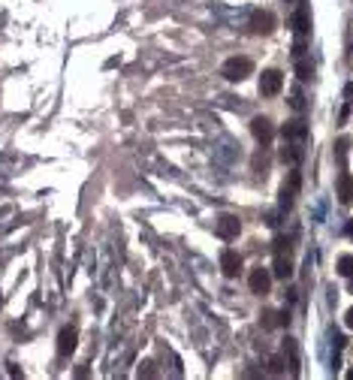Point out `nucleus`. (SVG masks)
<instances>
[{"label":"nucleus","mask_w":353,"mask_h":380,"mask_svg":"<svg viewBox=\"0 0 353 380\" xmlns=\"http://www.w3.org/2000/svg\"><path fill=\"white\" fill-rule=\"evenodd\" d=\"M251 72H254V60L245 57V54H236V57H230V60L224 63V75H227L230 82H242V79H248Z\"/></svg>","instance_id":"f257e3e1"},{"label":"nucleus","mask_w":353,"mask_h":380,"mask_svg":"<svg viewBox=\"0 0 353 380\" xmlns=\"http://www.w3.org/2000/svg\"><path fill=\"white\" fill-rule=\"evenodd\" d=\"M275 275L278 278H290L293 275V263H290V248L287 239H275Z\"/></svg>","instance_id":"f03ea898"},{"label":"nucleus","mask_w":353,"mask_h":380,"mask_svg":"<svg viewBox=\"0 0 353 380\" xmlns=\"http://www.w3.org/2000/svg\"><path fill=\"white\" fill-rule=\"evenodd\" d=\"M281 88H284V72L281 69H266L260 75V94L263 97H275V94H281Z\"/></svg>","instance_id":"7ed1b4c3"},{"label":"nucleus","mask_w":353,"mask_h":380,"mask_svg":"<svg viewBox=\"0 0 353 380\" xmlns=\"http://www.w3.org/2000/svg\"><path fill=\"white\" fill-rule=\"evenodd\" d=\"M248 287H251V293H257V296H266L269 290H272V275H269V269H254L251 272V278H248Z\"/></svg>","instance_id":"20e7f679"},{"label":"nucleus","mask_w":353,"mask_h":380,"mask_svg":"<svg viewBox=\"0 0 353 380\" xmlns=\"http://www.w3.org/2000/svg\"><path fill=\"white\" fill-rule=\"evenodd\" d=\"M215 230H218V236H221L224 242H233V239H239V233H242V220L233 217V214H224Z\"/></svg>","instance_id":"39448f33"},{"label":"nucleus","mask_w":353,"mask_h":380,"mask_svg":"<svg viewBox=\"0 0 353 380\" xmlns=\"http://www.w3.org/2000/svg\"><path fill=\"white\" fill-rule=\"evenodd\" d=\"M221 272H224V278H239V272H242V257H239V251H221Z\"/></svg>","instance_id":"423d86ee"},{"label":"nucleus","mask_w":353,"mask_h":380,"mask_svg":"<svg viewBox=\"0 0 353 380\" xmlns=\"http://www.w3.org/2000/svg\"><path fill=\"white\" fill-rule=\"evenodd\" d=\"M76 344H79V329H76V326H63V329L57 332V353H60V356H69V353L76 350Z\"/></svg>","instance_id":"0eeeda50"},{"label":"nucleus","mask_w":353,"mask_h":380,"mask_svg":"<svg viewBox=\"0 0 353 380\" xmlns=\"http://www.w3.org/2000/svg\"><path fill=\"white\" fill-rule=\"evenodd\" d=\"M251 30H254V33H272V30H275V15L257 9V12L251 15Z\"/></svg>","instance_id":"6e6552de"},{"label":"nucleus","mask_w":353,"mask_h":380,"mask_svg":"<svg viewBox=\"0 0 353 380\" xmlns=\"http://www.w3.org/2000/svg\"><path fill=\"white\" fill-rule=\"evenodd\" d=\"M251 133L257 136V142H263V145H266V142H269V139L275 136V127H272V121H269V118L257 115V118L251 121Z\"/></svg>","instance_id":"1a4fd4ad"},{"label":"nucleus","mask_w":353,"mask_h":380,"mask_svg":"<svg viewBox=\"0 0 353 380\" xmlns=\"http://www.w3.org/2000/svg\"><path fill=\"white\" fill-rule=\"evenodd\" d=\"M338 202H341V205H350L353 202V175L350 172H341V175H338Z\"/></svg>","instance_id":"9d476101"},{"label":"nucleus","mask_w":353,"mask_h":380,"mask_svg":"<svg viewBox=\"0 0 353 380\" xmlns=\"http://www.w3.org/2000/svg\"><path fill=\"white\" fill-rule=\"evenodd\" d=\"M296 187H299V172H293V175H290V187L284 184V190H281V205H284V208H290V202H293V193H296Z\"/></svg>","instance_id":"9b49d317"},{"label":"nucleus","mask_w":353,"mask_h":380,"mask_svg":"<svg viewBox=\"0 0 353 380\" xmlns=\"http://www.w3.org/2000/svg\"><path fill=\"white\" fill-rule=\"evenodd\" d=\"M293 24H296L299 36H305V33H308V9H305V6H299V12L293 15Z\"/></svg>","instance_id":"f8f14e48"},{"label":"nucleus","mask_w":353,"mask_h":380,"mask_svg":"<svg viewBox=\"0 0 353 380\" xmlns=\"http://www.w3.org/2000/svg\"><path fill=\"white\" fill-rule=\"evenodd\" d=\"M338 272L344 278H353V254H341L338 257Z\"/></svg>","instance_id":"ddd939ff"},{"label":"nucleus","mask_w":353,"mask_h":380,"mask_svg":"<svg viewBox=\"0 0 353 380\" xmlns=\"http://www.w3.org/2000/svg\"><path fill=\"white\" fill-rule=\"evenodd\" d=\"M296 72H299V79H311V72H314L311 60H299V63H296Z\"/></svg>","instance_id":"4468645a"},{"label":"nucleus","mask_w":353,"mask_h":380,"mask_svg":"<svg viewBox=\"0 0 353 380\" xmlns=\"http://www.w3.org/2000/svg\"><path fill=\"white\" fill-rule=\"evenodd\" d=\"M281 365H284V362H281V356H272V362H269V371H272V374H281V371H284Z\"/></svg>","instance_id":"2eb2a0df"},{"label":"nucleus","mask_w":353,"mask_h":380,"mask_svg":"<svg viewBox=\"0 0 353 380\" xmlns=\"http://www.w3.org/2000/svg\"><path fill=\"white\" fill-rule=\"evenodd\" d=\"M344 323H347V329H353V308L344 314Z\"/></svg>","instance_id":"dca6fc26"},{"label":"nucleus","mask_w":353,"mask_h":380,"mask_svg":"<svg viewBox=\"0 0 353 380\" xmlns=\"http://www.w3.org/2000/svg\"><path fill=\"white\" fill-rule=\"evenodd\" d=\"M347 236H353V220H347Z\"/></svg>","instance_id":"f3484780"},{"label":"nucleus","mask_w":353,"mask_h":380,"mask_svg":"<svg viewBox=\"0 0 353 380\" xmlns=\"http://www.w3.org/2000/svg\"><path fill=\"white\" fill-rule=\"evenodd\" d=\"M347 290H350V293H353V278H350V284H347Z\"/></svg>","instance_id":"a211bd4d"},{"label":"nucleus","mask_w":353,"mask_h":380,"mask_svg":"<svg viewBox=\"0 0 353 380\" xmlns=\"http://www.w3.org/2000/svg\"><path fill=\"white\" fill-rule=\"evenodd\" d=\"M347 377H350V380H353V368H350V371H347Z\"/></svg>","instance_id":"6ab92c4d"},{"label":"nucleus","mask_w":353,"mask_h":380,"mask_svg":"<svg viewBox=\"0 0 353 380\" xmlns=\"http://www.w3.org/2000/svg\"><path fill=\"white\" fill-rule=\"evenodd\" d=\"M0 302H3V296H0Z\"/></svg>","instance_id":"aec40b11"}]
</instances>
